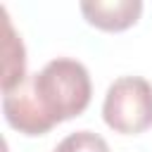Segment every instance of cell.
<instances>
[{
  "label": "cell",
  "instance_id": "6da1fadb",
  "mask_svg": "<svg viewBox=\"0 0 152 152\" xmlns=\"http://www.w3.org/2000/svg\"><path fill=\"white\" fill-rule=\"evenodd\" d=\"M93 86L88 69L71 57L50 59L40 71L5 93V121L24 135H45L57 124L81 116L90 104Z\"/></svg>",
  "mask_w": 152,
  "mask_h": 152
},
{
  "label": "cell",
  "instance_id": "7a4b0ae2",
  "mask_svg": "<svg viewBox=\"0 0 152 152\" xmlns=\"http://www.w3.org/2000/svg\"><path fill=\"white\" fill-rule=\"evenodd\" d=\"M102 119L121 135H138L152 128V83L142 76L116 78L107 88Z\"/></svg>",
  "mask_w": 152,
  "mask_h": 152
},
{
  "label": "cell",
  "instance_id": "3957f363",
  "mask_svg": "<svg viewBox=\"0 0 152 152\" xmlns=\"http://www.w3.org/2000/svg\"><path fill=\"white\" fill-rule=\"evenodd\" d=\"M142 12L140 0H90L81 2V14L86 21L100 31H126L131 28Z\"/></svg>",
  "mask_w": 152,
  "mask_h": 152
},
{
  "label": "cell",
  "instance_id": "277c9868",
  "mask_svg": "<svg viewBox=\"0 0 152 152\" xmlns=\"http://www.w3.org/2000/svg\"><path fill=\"white\" fill-rule=\"evenodd\" d=\"M2 24H5V40H2V52H5V62H2V93H12L14 88H19L26 81V52H24V43L17 36L7 10H2Z\"/></svg>",
  "mask_w": 152,
  "mask_h": 152
},
{
  "label": "cell",
  "instance_id": "5b68a950",
  "mask_svg": "<svg viewBox=\"0 0 152 152\" xmlns=\"http://www.w3.org/2000/svg\"><path fill=\"white\" fill-rule=\"evenodd\" d=\"M52 152H109V145L102 135L93 131H76L59 140Z\"/></svg>",
  "mask_w": 152,
  "mask_h": 152
}]
</instances>
